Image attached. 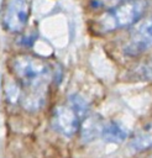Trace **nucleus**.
I'll list each match as a JSON object with an SVG mask.
<instances>
[{
	"label": "nucleus",
	"mask_w": 152,
	"mask_h": 158,
	"mask_svg": "<svg viewBox=\"0 0 152 158\" xmlns=\"http://www.w3.org/2000/svg\"><path fill=\"white\" fill-rule=\"evenodd\" d=\"M10 69L23 95L22 104L33 110L42 105L47 84L51 80V67L40 57L33 54H16L10 60Z\"/></svg>",
	"instance_id": "nucleus-1"
},
{
	"label": "nucleus",
	"mask_w": 152,
	"mask_h": 158,
	"mask_svg": "<svg viewBox=\"0 0 152 158\" xmlns=\"http://www.w3.org/2000/svg\"><path fill=\"white\" fill-rule=\"evenodd\" d=\"M147 6V0H124L98 16L93 21L91 28L95 33L106 35L131 27L143 17Z\"/></svg>",
	"instance_id": "nucleus-2"
},
{
	"label": "nucleus",
	"mask_w": 152,
	"mask_h": 158,
	"mask_svg": "<svg viewBox=\"0 0 152 158\" xmlns=\"http://www.w3.org/2000/svg\"><path fill=\"white\" fill-rule=\"evenodd\" d=\"M32 12V0H4L0 10V22L9 33L25 30Z\"/></svg>",
	"instance_id": "nucleus-3"
},
{
	"label": "nucleus",
	"mask_w": 152,
	"mask_h": 158,
	"mask_svg": "<svg viewBox=\"0 0 152 158\" xmlns=\"http://www.w3.org/2000/svg\"><path fill=\"white\" fill-rule=\"evenodd\" d=\"M152 49V15L142 17L138 22L131 26L129 38L124 46V52L127 56H140Z\"/></svg>",
	"instance_id": "nucleus-4"
},
{
	"label": "nucleus",
	"mask_w": 152,
	"mask_h": 158,
	"mask_svg": "<svg viewBox=\"0 0 152 158\" xmlns=\"http://www.w3.org/2000/svg\"><path fill=\"white\" fill-rule=\"evenodd\" d=\"M84 117L69 104L59 105L53 114V125L56 130L65 137L74 136L82 125Z\"/></svg>",
	"instance_id": "nucleus-5"
},
{
	"label": "nucleus",
	"mask_w": 152,
	"mask_h": 158,
	"mask_svg": "<svg viewBox=\"0 0 152 158\" xmlns=\"http://www.w3.org/2000/svg\"><path fill=\"white\" fill-rule=\"evenodd\" d=\"M100 136L106 141L111 143H120L125 141L129 136L127 130L125 126L117 121H109L103 125Z\"/></svg>",
	"instance_id": "nucleus-6"
},
{
	"label": "nucleus",
	"mask_w": 152,
	"mask_h": 158,
	"mask_svg": "<svg viewBox=\"0 0 152 158\" xmlns=\"http://www.w3.org/2000/svg\"><path fill=\"white\" fill-rule=\"evenodd\" d=\"M103 125L104 123L95 116L84 118L82 121V125H80V128H79L83 139L84 141H93L94 138L100 136Z\"/></svg>",
	"instance_id": "nucleus-7"
},
{
	"label": "nucleus",
	"mask_w": 152,
	"mask_h": 158,
	"mask_svg": "<svg viewBox=\"0 0 152 158\" xmlns=\"http://www.w3.org/2000/svg\"><path fill=\"white\" fill-rule=\"evenodd\" d=\"M145 74H147L150 78H152V60L147 65H145Z\"/></svg>",
	"instance_id": "nucleus-8"
}]
</instances>
